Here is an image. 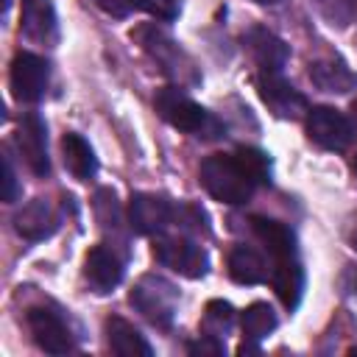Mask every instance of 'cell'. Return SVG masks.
<instances>
[{
	"label": "cell",
	"mask_w": 357,
	"mask_h": 357,
	"mask_svg": "<svg viewBox=\"0 0 357 357\" xmlns=\"http://www.w3.org/2000/svg\"><path fill=\"white\" fill-rule=\"evenodd\" d=\"M201 184L206 187V192L215 198V201H223V204H245L254 192V181L248 178V173L240 167V162L234 159V153H212L201 162Z\"/></svg>",
	"instance_id": "6da1fadb"
},
{
	"label": "cell",
	"mask_w": 357,
	"mask_h": 357,
	"mask_svg": "<svg viewBox=\"0 0 357 357\" xmlns=\"http://www.w3.org/2000/svg\"><path fill=\"white\" fill-rule=\"evenodd\" d=\"M153 106L165 123H170L178 131L195 134V137H212L209 131H218V123L178 86H162L153 98Z\"/></svg>",
	"instance_id": "7a4b0ae2"
},
{
	"label": "cell",
	"mask_w": 357,
	"mask_h": 357,
	"mask_svg": "<svg viewBox=\"0 0 357 357\" xmlns=\"http://www.w3.org/2000/svg\"><path fill=\"white\" fill-rule=\"evenodd\" d=\"M131 304L134 310L151 321L153 326H170L173 318H176V307H178V290L173 282H167L165 276H156V273H145L134 290H131Z\"/></svg>",
	"instance_id": "3957f363"
},
{
	"label": "cell",
	"mask_w": 357,
	"mask_h": 357,
	"mask_svg": "<svg viewBox=\"0 0 357 357\" xmlns=\"http://www.w3.org/2000/svg\"><path fill=\"white\" fill-rule=\"evenodd\" d=\"M153 257H156V262H162L165 268L181 273L187 279H201L209 268L206 251L190 237H159L153 243Z\"/></svg>",
	"instance_id": "277c9868"
},
{
	"label": "cell",
	"mask_w": 357,
	"mask_h": 357,
	"mask_svg": "<svg viewBox=\"0 0 357 357\" xmlns=\"http://www.w3.org/2000/svg\"><path fill=\"white\" fill-rule=\"evenodd\" d=\"M176 220V206L153 192H137L128 201V223L137 234H162Z\"/></svg>",
	"instance_id": "5b68a950"
},
{
	"label": "cell",
	"mask_w": 357,
	"mask_h": 357,
	"mask_svg": "<svg viewBox=\"0 0 357 357\" xmlns=\"http://www.w3.org/2000/svg\"><path fill=\"white\" fill-rule=\"evenodd\" d=\"M47 61L36 53H17L11 61V92L17 100L36 103L47 89Z\"/></svg>",
	"instance_id": "8992f818"
},
{
	"label": "cell",
	"mask_w": 357,
	"mask_h": 357,
	"mask_svg": "<svg viewBox=\"0 0 357 357\" xmlns=\"http://www.w3.org/2000/svg\"><path fill=\"white\" fill-rule=\"evenodd\" d=\"M257 92L262 98V103L276 114V117H284V120H296L307 112V98L293 86L287 84L279 73H262L257 78Z\"/></svg>",
	"instance_id": "52a82bcc"
},
{
	"label": "cell",
	"mask_w": 357,
	"mask_h": 357,
	"mask_svg": "<svg viewBox=\"0 0 357 357\" xmlns=\"http://www.w3.org/2000/svg\"><path fill=\"white\" fill-rule=\"evenodd\" d=\"M307 134L326 151H343L351 142V123L332 106H315L307 114Z\"/></svg>",
	"instance_id": "ba28073f"
},
{
	"label": "cell",
	"mask_w": 357,
	"mask_h": 357,
	"mask_svg": "<svg viewBox=\"0 0 357 357\" xmlns=\"http://www.w3.org/2000/svg\"><path fill=\"white\" fill-rule=\"evenodd\" d=\"M28 329L39 349L47 354H67L73 351V332L64 324V318L47 307H31L28 310Z\"/></svg>",
	"instance_id": "9c48e42d"
},
{
	"label": "cell",
	"mask_w": 357,
	"mask_h": 357,
	"mask_svg": "<svg viewBox=\"0 0 357 357\" xmlns=\"http://www.w3.org/2000/svg\"><path fill=\"white\" fill-rule=\"evenodd\" d=\"M17 145L20 153L25 159V165L31 167L33 176H47L50 173V159H47V131L45 123L36 112H28L20 120V131H17Z\"/></svg>",
	"instance_id": "30bf717a"
},
{
	"label": "cell",
	"mask_w": 357,
	"mask_h": 357,
	"mask_svg": "<svg viewBox=\"0 0 357 357\" xmlns=\"http://www.w3.org/2000/svg\"><path fill=\"white\" fill-rule=\"evenodd\" d=\"M84 279L89 282V287L95 293H109L123 279V259L112 248L98 245L84 259Z\"/></svg>",
	"instance_id": "8fae6325"
},
{
	"label": "cell",
	"mask_w": 357,
	"mask_h": 357,
	"mask_svg": "<svg viewBox=\"0 0 357 357\" xmlns=\"http://www.w3.org/2000/svg\"><path fill=\"white\" fill-rule=\"evenodd\" d=\"M14 229L25 240H45L56 231V212L45 198H33L14 215Z\"/></svg>",
	"instance_id": "7c38bea8"
},
{
	"label": "cell",
	"mask_w": 357,
	"mask_h": 357,
	"mask_svg": "<svg viewBox=\"0 0 357 357\" xmlns=\"http://www.w3.org/2000/svg\"><path fill=\"white\" fill-rule=\"evenodd\" d=\"M248 47L254 61L262 67V73H279L287 64V45L268 28H251L248 31Z\"/></svg>",
	"instance_id": "4fadbf2b"
},
{
	"label": "cell",
	"mask_w": 357,
	"mask_h": 357,
	"mask_svg": "<svg viewBox=\"0 0 357 357\" xmlns=\"http://www.w3.org/2000/svg\"><path fill=\"white\" fill-rule=\"evenodd\" d=\"M251 229H254L257 240L268 248V254L273 257V262L298 257L296 254V237H293V231L284 223H279L273 218H251Z\"/></svg>",
	"instance_id": "5bb4252c"
},
{
	"label": "cell",
	"mask_w": 357,
	"mask_h": 357,
	"mask_svg": "<svg viewBox=\"0 0 357 357\" xmlns=\"http://www.w3.org/2000/svg\"><path fill=\"white\" fill-rule=\"evenodd\" d=\"M106 337H109L112 351L120 357H151L153 354L151 343L139 335V329L120 315L106 318Z\"/></svg>",
	"instance_id": "9a60e30c"
},
{
	"label": "cell",
	"mask_w": 357,
	"mask_h": 357,
	"mask_svg": "<svg viewBox=\"0 0 357 357\" xmlns=\"http://www.w3.org/2000/svg\"><path fill=\"white\" fill-rule=\"evenodd\" d=\"M310 81L321 92H337V95H343V92L357 86V75L340 59H318V61H312L310 64Z\"/></svg>",
	"instance_id": "2e32d148"
},
{
	"label": "cell",
	"mask_w": 357,
	"mask_h": 357,
	"mask_svg": "<svg viewBox=\"0 0 357 357\" xmlns=\"http://www.w3.org/2000/svg\"><path fill=\"white\" fill-rule=\"evenodd\" d=\"M229 276L240 284H259L268 279V262L259 251L248 245H237L229 254Z\"/></svg>",
	"instance_id": "e0dca14e"
},
{
	"label": "cell",
	"mask_w": 357,
	"mask_h": 357,
	"mask_svg": "<svg viewBox=\"0 0 357 357\" xmlns=\"http://www.w3.org/2000/svg\"><path fill=\"white\" fill-rule=\"evenodd\" d=\"M61 151H64V165H67V170H70L75 178L86 181V178L95 176V170H98V159H95L89 142H86L81 134L67 131L64 139H61Z\"/></svg>",
	"instance_id": "ac0fdd59"
},
{
	"label": "cell",
	"mask_w": 357,
	"mask_h": 357,
	"mask_svg": "<svg viewBox=\"0 0 357 357\" xmlns=\"http://www.w3.org/2000/svg\"><path fill=\"white\" fill-rule=\"evenodd\" d=\"M273 290H276V296L282 298V304H284L287 310H293V307L301 301L304 271H301L298 257H290V259L276 262V268H273Z\"/></svg>",
	"instance_id": "d6986e66"
},
{
	"label": "cell",
	"mask_w": 357,
	"mask_h": 357,
	"mask_svg": "<svg viewBox=\"0 0 357 357\" xmlns=\"http://www.w3.org/2000/svg\"><path fill=\"white\" fill-rule=\"evenodd\" d=\"M134 36L139 39V45H142L153 59H159L167 70H176L173 64H176V56H181V53H178V47L173 45V39H170L165 31H159L156 25H142V28L134 31Z\"/></svg>",
	"instance_id": "ffe728a7"
},
{
	"label": "cell",
	"mask_w": 357,
	"mask_h": 357,
	"mask_svg": "<svg viewBox=\"0 0 357 357\" xmlns=\"http://www.w3.org/2000/svg\"><path fill=\"white\" fill-rule=\"evenodd\" d=\"M22 28H25V33L33 36V39H50L53 31H56L53 8H50L45 0H31V3H25Z\"/></svg>",
	"instance_id": "44dd1931"
},
{
	"label": "cell",
	"mask_w": 357,
	"mask_h": 357,
	"mask_svg": "<svg viewBox=\"0 0 357 357\" xmlns=\"http://www.w3.org/2000/svg\"><path fill=\"white\" fill-rule=\"evenodd\" d=\"M273 329H276V312L268 304L257 301L243 312V335H245V340H262Z\"/></svg>",
	"instance_id": "7402d4cb"
},
{
	"label": "cell",
	"mask_w": 357,
	"mask_h": 357,
	"mask_svg": "<svg viewBox=\"0 0 357 357\" xmlns=\"http://www.w3.org/2000/svg\"><path fill=\"white\" fill-rule=\"evenodd\" d=\"M234 159L240 162V167L248 173V178L254 184H268L271 181V159L259 148H237Z\"/></svg>",
	"instance_id": "603a6c76"
},
{
	"label": "cell",
	"mask_w": 357,
	"mask_h": 357,
	"mask_svg": "<svg viewBox=\"0 0 357 357\" xmlns=\"http://www.w3.org/2000/svg\"><path fill=\"white\" fill-rule=\"evenodd\" d=\"M231 324H234V310H231L229 301L218 298V301L206 304V312H204V332L206 335L220 337V335H226L231 329Z\"/></svg>",
	"instance_id": "cb8c5ba5"
},
{
	"label": "cell",
	"mask_w": 357,
	"mask_h": 357,
	"mask_svg": "<svg viewBox=\"0 0 357 357\" xmlns=\"http://www.w3.org/2000/svg\"><path fill=\"white\" fill-rule=\"evenodd\" d=\"M315 6H318V11L324 14V20H326L329 25H337V28L349 25V20H351V14H354L351 0H315Z\"/></svg>",
	"instance_id": "d4e9b609"
},
{
	"label": "cell",
	"mask_w": 357,
	"mask_h": 357,
	"mask_svg": "<svg viewBox=\"0 0 357 357\" xmlns=\"http://www.w3.org/2000/svg\"><path fill=\"white\" fill-rule=\"evenodd\" d=\"M95 212H98V220L103 223V229H114L120 223V209H117V198L112 190H100L95 195Z\"/></svg>",
	"instance_id": "484cf974"
},
{
	"label": "cell",
	"mask_w": 357,
	"mask_h": 357,
	"mask_svg": "<svg viewBox=\"0 0 357 357\" xmlns=\"http://www.w3.org/2000/svg\"><path fill=\"white\" fill-rule=\"evenodd\" d=\"M134 3H137V11H148L151 17L165 20V22L176 20V14H178L176 0H134Z\"/></svg>",
	"instance_id": "4316f807"
},
{
	"label": "cell",
	"mask_w": 357,
	"mask_h": 357,
	"mask_svg": "<svg viewBox=\"0 0 357 357\" xmlns=\"http://www.w3.org/2000/svg\"><path fill=\"white\" fill-rule=\"evenodd\" d=\"M187 351H190V354H201V357H220V354H223V343H220V337L204 332L195 343L187 346Z\"/></svg>",
	"instance_id": "83f0119b"
},
{
	"label": "cell",
	"mask_w": 357,
	"mask_h": 357,
	"mask_svg": "<svg viewBox=\"0 0 357 357\" xmlns=\"http://www.w3.org/2000/svg\"><path fill=\"white\" fill-rule=\"evenodd\" d=\"M95 6L103 8L112 17H128L131 11H137V3L134 0H95Z\"/></svg>",
	"instance_id": "f1b7e54d"
},
{
	"label": "cell",
	"mask_w": 357,
	"mask_h": 357,
	"mask_svg": "<svg viewBox=\"0 0 357 357\" xmlns=\"http://www.w3.org/2000/svg\"><path fill=\"white\" fill-rule=\"evenodd\" d=\"M3 201H17V173L8 156H3Z\"/></svg>",
	"instance_id": "f546056e"
},
{
	"label": "cell",
	"mask_w": 357,
	"mask_h": 357,
	"mask_svg": "<svg viewBox=\"0 0 357 357\" xmlns=\"http://www.w3.org/2000/svg\"><path fill=\"white\" fill-rule=\"evenodd\" d=\"M346 290H349L351 296H357V268H351V271L346 273Z\"/></svg>",
	"instance_id": "4dcf8cb0"
},
{
	"label": "cell",
	"mask_w": 357,
	"mask_h": 357,
	"mask_svg": "<svg viewBox=\"0 0 357 357\" xmlns=\"http://www.w3.org/2000/svg\"><path fill=\"white\" fill-rule=\"evenodd\" d=\"M349 123H351V134H357V98L351 100V114H349Z\"/></svg>",
	"instance_id": "1f68e13d"
},
{
	"label": "cell",
	"mask_w": 357,
	"mask_h": 357,
	"mask_svg": "<svg viewBox=\"0 0 357 357\" xmlns=\"http://www.w3.org/2000/svg\"><path fill=\"white\" fill-rule=\"evenodd\" d=\"M254 3H262V6H273V3H279V0H254Z\"/></svg>",
	"instance_id": "d6a6232c"
},
{
	"label": "cell",
	"mask_w": 357,
	"mask_h": 357,
	"mask_svg": "<svg viewBox=\"0 0 357 357\" xmlns=\"http://www.w3.org/2000/svg\"><path fill=\"white\" fill-rule=\"evenodd\" d=\"M351 243H354V248H357V229H354V234H351Z\"/></svg>",
	"instance_id": "836d02e7"
},
{
	"label": "cell",
	"mask_w": 357,
	"mask_h": 357,
	"mask_svg": "<svg viewBox=\"0 0 357 357\" xmlns=\"http://www.w3.org/2000/svg\"><path fill=\"white\" fill-rule=\"evenodd\" d=\"M354 170H357V159H354Z\"/></svg>",
	"instance_id": "e575fe53"
},
{
	"label": "cell",
	"mask_w": 357,
	"mask_h": 357,
	"mask_svg": "<svg viewBox=\"0 0 357 357\" xmlns=\"http://www.w3.org/2000/svg\"><path fill=\"white\" fill-rule=\"evenodd\" d=\"M25 3H31V0H25Z\"/></svg>",
	"instance_id": "d590c367"
}]
</instances>
